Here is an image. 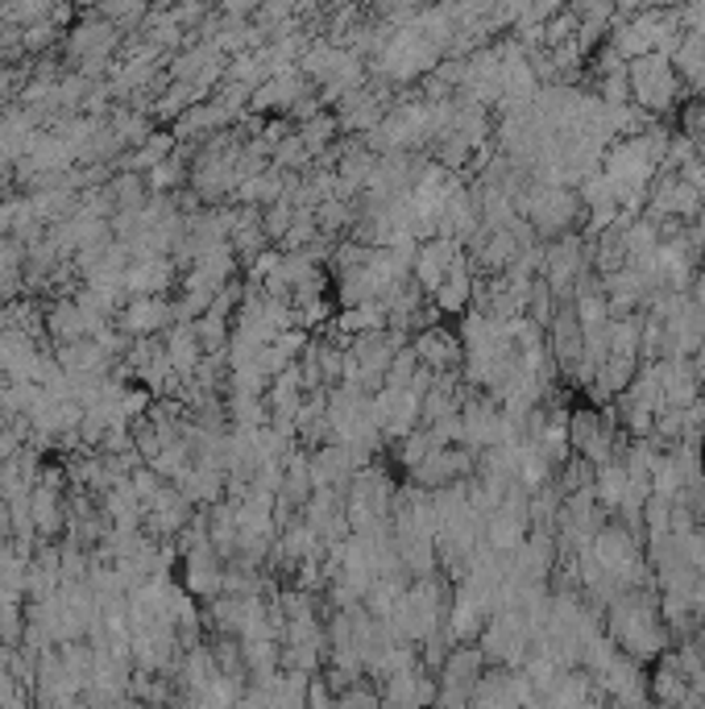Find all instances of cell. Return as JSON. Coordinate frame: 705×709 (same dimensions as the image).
<instances>
[{
    "label": "cell",
    "instance_id": "cell-1",
    "mask_svg": "<svg viewBox=\"0 0 705 709\" xmlns=\"http://www.w3.org/2000/svg\"><path fill=\"white\" fill-rule=\"evenodd\" d=\"M627 79H631V104L643 109L647 117H656V121H668L689 100L685 83L676 79L673 63L664 54H647V59L627 63Z\"/></svg>",
    "mask_w": 705,
    "mask_h": 709
},
{
    "label": "cell",
    "instance_id": "cell-2",
    "mask_svg": "<svg viewBox=\"0 0 705 709\" xmlns=\"http://www.w3.org/2000/svg\"><path fill=\"white\" fill-rule=\"evenodd\" d=\"M411 353H415V362L423 369H432V374H461V362H465V348H461V336L449 332L444 324L440 328H427V332H415L411 336Z\"/></svg>",
    "mask_w": 705,
    "mask_h": 709
},
{
    "label": "cell",
    "instance_id": "cell-3",
    "mask_svg": "<svg viewBox=\"0 0 705 709\" xmlns=\"http://www.w3.org/2000/svg\"><path fill=\"white\" fill-rule=\"evenodd\" d=\"M461 245L449 241V236H432V241H420V250H415V262H411V283L420 286L423 295H432L440 283H444V274L453 270V262L461 257Z\"/></svg>",
    "mask_w": 705,
    "mask_h": 709
},
{
    "label": "cell",
    "instance_id": "cell-4",
    "mask_svg": "<svg viewBox=\"0 0 705 709\" xmlns=\"http://www.w3.org/2000/svg\"><path fill=\"white\" fill-rule=\"evenodd\" d=\"M174 324V303L162 295H141V300L121 303V328L138 341H154V332H167Z\"/></svg>",
    "mask_w": 705,
    "mask_h": 709
},
{
    "label": "cell",
    "instance_id": "cell-5",
    "mask_svg": "<svg viewBox=\"0 0 705 709\" xmlns=\"http://www.w3.org/2000/svg\"><path fill=\"white\" fill-rule=\"evenodd\" d=\"M473 286H477V274H473V262L461 253L453 262V270L444 274V283L427 295V300L436 303L440 315H465L473 307Z\"/></svg>",
    "mask_w": 705,
    "mask_h": 709
},
{
    "label": "cell",
    "instance_id": "cell-6",
    "mask_svg": "<svg viewBox=\"0 0 705 709\" xmlns=\"http://www.w3.org/2000/svg\"><path fill=\"white\" fill-rule=\"evenodd\" d=\"M432 697H436V685L423 677L420 668H407V672H394V677L386 680L382 706L386 709H423V706H432Z\"/></svg>",
    "mask_w": 705,
    "mask_h": 709
},
{
    "label": "cell",
    "instance_id": "cell-7",
    "mask_svg": "<svg viewBox=\"0 0 705 709\" xmlns=\"http://www.w3.org/2000/svg\"><path fill=\"white\" fill-rule=\"evenodd\" d=\"M174 270L171 257H145V262H129L125 270V295L141 300V295H162L171 286Z\"/></svg>",
    "mask_w": 705,
    "mask_h": 709
},
{
    "label": "cell",
    "instance_id": "cell-8",
    "mask_svg": "<svg viewBox=\"0 0 705 709\" xmlns=\"http://www.w3.org/2000/svg\"><path fill=\"white\" fill-rule=\"evenodd\" d=\"M627 489H631V477H627V469H623L618 460H611V465H597V469H594V498H597V506H602L606 515H614V510L623 506Z\"/></svg>",
    "mask_w": 705,
    "mask_h": 709
},
{
    "label": "cell",
    "instance_id": "cell-9",
    "mask_svg": "<svg viewBox=\"0 0 705 709\" xmlns=\"http://www.w3.org/2000/svg\"><path fill=\"white\" fill-rule=\"evenodd\" d=\"M299 142L308 145V154H312V162L320 154H329L332 145H336V138H341V125H336V112H320V117H312V121H303V125H295Z\"/></svg>",
    "mask_w": 705,
    "mask_h": 709
},
{
    "label": "cell",
    "instance_id": "cell-10",
    "mask_svg": "<svg viewBox=\"0 0 705 709\" xmlns=\"http://www.w3.org/2000/svg\"><path fill=\"white\" fill-rule=\"evenodd\" d=\"M639 328H643V312L611 320V357H635V362H639Z\"/></svg>",
    "mask_w": 705,
    "mask_h": 709
},
{
    "label": "cell",
    "instance_id": "cell-11",
    "mask_svg": "<svg viewBox=\"0 0 705 709\" xmlns=\"http://www.w3.org/2000/svg\"><path fill=\"white\" fill-rule=\"evenodd\" d=\"M556 312H561V303H556V295L548 291V283H544V278H535L532 295H527V320H535L540 328L548 332L552 315H556Z\"/></svg>",
    "mask_w": 705,
    "mask_h": 709
},
{
    "label": "cell",
    "instance_id": "cell-12",
    "mask_svg": "<svg viewBox=\"0 0 705 709\" xmlns=\"http://www.w3.org/2000/svg\"><path fill=\"white\" fill-rule=\"evenodd\" d=\"M689 245H693V253H697V257L705 262V212L689 224Z\"/></svg>",
    "mask_w": 705,
    "mask_h": 709
},
{
    "label": "cell",
    "instance_id": "cell-13",
    "mask_svg": "<svg viewBox=\"0 0 705 709\" xmlns=\"http://www.w3.org/2000/svg\"><path fill=\"white\" fill-rule=\"evenodd\" d=\"M689 300L697 303V307H702V312H705V266L697 270V274H693V283H689Z\"/></svg>",
    "mask_w": 705,
    "mask_h": 709
}]
</instances>
